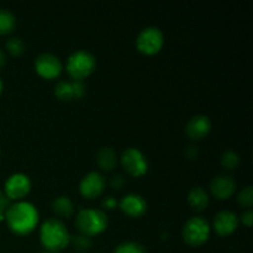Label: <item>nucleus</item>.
I'll return each instance as SVG.
<instances>
[{"label": "nucleus", "instance_id": "nucleus-1", "mask_svg": "<svg viewBox=\"0 0 253 253\" xmlns=\"http://www.w3.org/2000/svg\"><path fill=\"white\" fill-rule=\"evenodd\" d=\"M5 219L12 232L17 235H27L39 222V211L31 203L20 202L7 208Z\"/></svg>", "mask_w": 253, "mask_h": 253}, {"label": "nucleus", "instance_id": "nucleus-2", "mask_svg": "<svg viewBox=\"0 0 253 253\" xmlns=\"http://www.w3.org/2000/svg\"><path fill=\"white\" fill-rule=\"evenodd\" d=\"M40 239L46 251L57 253L68 246L71 235L61 220L51 217L42 224Z\"/></svg>", "mask_w": 253, "mask_h": 253}, {"label": "nucleus", "instance_id": "nucleus-3", "mask_svg": "<svg viewBox=\"0 0 253 253\" xmlns=\"http://www.w3.org/2000/svg\"><path fill=\"white\" fill-rule=\"evenodd\" d=\"M76 226L81 234L85 236H94L108 226V216L103 210L99 209H82L76 217Z\"/></svg>", "mask_w": 253, "mask_h": 253}, {"label": "nucleus", "instance_id": "nucleus-4", "mask_svg": "<svg viewBox=\"0 0 253 253\" xmlns=\"http://www.w3.org/2000/svg\"><path fill=\"white\" fill-rule=\"evenodd\" d=\"M96 67V59L93 53L85 49H78L68 57L67 72L74 81H82L90 76Z\"/></svg>", "mask_w": 253, "mask_h": 253}, {"label": "nucleus", "instance_id": "nucleus-5", "mask_svg": "<svg viewBox=\"0 0 253 253\" xmlns=\"http://www.w3.org/2000/svg\"><path fill=\"white\" fill-rule=\"evenodd\" d=\"M183 239L188 245L198 247L207 242L210 235V225L204 217L194 216L187 220L183 226Z\"/></svg>", "mask_w": 253, "mask_h": 253}, {"label": "nucleus", "instance_id": "nucleus-6", "mask_svg": "<svg viewBox=\"0 0 253 253\" xmlns=\"http://www.w3.org/2000/svg\"><path fill=\"white\" fill-rule=\"evenodd\" d=\"M163 32L156 26L145 27L138 34L136 40V46L138 51L145 54H155L162 48L163 46Z\"/></svg>", "mask_w": 253, "mask_h": 253}, {"label": "nucleus", "instance_id": "nucleus-7", "mask_svg": "<svg viewBox=\"0 0 253 253\" xmlns=\"http://www.w3.org/2000/svg\"><path fill=\"white\" fill-rule=\"evenodd\" d=\"M121 165L128 174L141 177L148 169V162L142 151L135 147H128L121 155Z\"/></svg>", "mask_w": 253, "mask_h": 253}, {"label": "nucleus", "instance_id": "nucleus-8", "mask_svg": "<svg viewBox=\"0 0 253 253\" xmlns=\"http://www.w3.org/2000/svg\"><path fill=\"white\" fill-rule=\"evenodd\" d=\"M35 69L41 77L53 79L61 74L63 66L61 59L52 53H41L35 61Z\"/></svg>", "mask_w": 253, "mask_h": 253}, {"label": "nucleus", "instance_id": "nucleus-9", "mask_svg": "<svg viewBox=\"0 0 253 253\" xmlns=\"http://www.w3.org/2000/svg\"><path fill=\"white\" fill-rule=\"evenodd\" d=\"M31 189V180L24 173H15L5 182V195L11 199H21L29 194Z\"/></svg>", "mask_w": 253, "mask_h": 253}, {"label": "nucleus", "instance_id": "nucleus-10", "mask_svg": "<svg viewBox=\"0 0 253 253\" xmlns=\"http://www.w3.org/2000/svg\"><path fill=\"white\" fill-rule=\"evenodd\" d=\"M79 189L83 197L94 199L99 197L105 189V178L99 172H89L81 180Z\"/></svg>", "mask_w": 253, "mask_h": 253}, {"label": "nucleus", "instance_id": "nucleus-11", "mask_svg": "<svg viewBox=\"0 0 253 253\" xmlns=\"http://www.w3.org/2000/svg\"><path fill=\"white\" fill-rule=\"evenodd\" d=\"M85 93V85L83 81H59L54 86V94L61 100H73L81 99Z\"/></svg>", "mask_w": 253, "mask_h": 253}, {"label": "nucleus", "instance_id": "nucleus-12", "mask_svg": "<svg viewBox=\"0 0 253 253\" xmlns=\"http://www.w3.org/2000/svg\"><path fill=\"white\" fill-rule=\"evenodd\" d=\"M239 226V217L231 210H221L215 215L214 229L220 236H229Z\"/></svg>", "mask_w": 253, "mask_h": 253}, {"label": "nucleus", "instance_id": "nucleus-13", "mask_svg": "<svg viewBox=\"0 0 253 253\" xmlns=\"http://www.w3.org/2000/svg\"><path fill=\"white\" fill-rule=\"evenodd\" d=\"M120 209L128 216L140 217L147 210V203H146L145 198L141 197L140 194L130 193V194H126L125 197L121 198Z\"/></svg>", "mask_w": 253, "mask_h": 253}, {"label": "nucleus", "instance_id": "nucleus-14", "mask_svg": "<svg viewBox=\"0 0 253 253\" xmlns=\"http://www.w3.org/2000/svg\"><path fill=\"white\" fill-rule=\"evenodd\" d=\"M210 128H211V120L209 116L199 114V115L193 116L188 121L185 126V132L193 140H200L209 133Z\"/></svg>", "mask_w": 253, "mask_h": 253}, {"label": "nucleus", "instance_id": "nucleus-15", "mask_svg": "<svg viewBox=\"0 0 253 253\" xmlns=\"http://www.w3.org/2000/svg\"><path fill=\"white\" fill-rule=\"evenodd\" d=\"M210 190L217 199H227L236 190V180L231 175H217L210 183Z\"/></svg>", "mask_w": 253, "mask_h": 253}, {"label": "nucleus", "instance_id": "nucleus-16", "mask_svg": "<svg viewBox=\"0 0 253 253\" xmlns=\"http://www.w3.org/2000/svg\"><path fill=\"white\" fill-rule=\"evenodd\" d=\"M188 202L193 209L197 211H202L209 204V195L204 188L194 187L190 189L189 194H188Z\"/></svg>", "mask_w": 253, "mask_h": 253}, {"label": "nucleus", "instance_id": "nucleus-17", "mask_svg": "<svg viewBox=\"0 0 253 253\" xmlns=\"http://www.w3.org/2000/svg\"><path fill=\"white\" fill-rule=\"evenodd\" d=\"M96 162L103 170H111L116 165V153L111 147H103L96 155Z\"/></svg>", "mask_w": 253, "mask_h": 253}, {"label": "nucleus", "instance_id": "nucleus-18", "mask_svg": "<svg viewBox=\"0 0 253 253\" xmlns=\"http://www.w3.org/2000/svg\"><path fill=\"white\" fill-rule=\"evenodd\" d=\"M52 209L59 216L69 217L74 212V205L68 197L61 195L52 202Z\"/></svg>", "mask_w": 253, "mask_h": 253}, {"label": "nucleus", "instance_id": "nucleus-19", "mask_svg": "<svg viewBox=\"0 0 253 253\" xmlns=\"http://www.w3.org/2000/svg\"><path fill=\"white\" fill-rule=\"evenodd\" d=\"M16 19L14 14L6 9H0V35L10 34L15 29Z\"/></svg>", "mask_w": 253, "mask_h": 253}, {"label": "nucleus", "instance_id": "nucleus-20", "mask_svg": "<svg viewBox=\"0 0 253 253\" xmlns=\"http://www.w3.org/2000/svg\"><path fill=\"white\" fill-rule=\"evenodd\" d=\"M113 253H147L146 252L145 246H142L138 242L126 241L123 244L118 245L114 250Z\"/></svg>", "mask_w": 253, "mask_h": 253}, {"label": "nucleus", "instance_id": "nucleus-21", "mask_svg": "<svg viewBox=\"0 0 253 253\" xmlns=\"http://www.w3.org/2000/svg\"><path fill=\"white\" fill-rule=\"evenodd\" d=\"M221 165L226 169H236L240 165V157L235 151L229 150L221 156Z\"/></svg>", "mask_w": 253, "mask_h": 253}, {"label": "nucleus", "instance_id": "nucleus-22", "mask_svg": "<svg viewBox=\"0 0 253 253\" xmlns=\"http://www.w3.org/2000/svg\"><path fill=\"white\" fill-rule=\"evenodd\" d=\"M73 247L78 251H85V250H89L91 246V240L89 236H85L83 234L76 235V236H71V240H69Z\"/></svg>", "mask_w": 253, "mask_h": 253}, {"label": "nucleus", "instance_id": "nucleus-23", "mask_svg": "<svg viewBox=\"0 0 253 253\" xmlns=\"http://www.w3.org/2000/svg\"><path fill=\"white\" fill-rule=\"evenodd\" d=\"M237 200H239L240 205L245 208H249L251 209L252 204H253V188L252 185H247L245 187L241 192L239 193L237 195Z\"/></svg>", "mask_w": 253, "mask_h": 253}, {"label": "nucleus", "instance_id": "nucleus-24", "mask_svg": "<svg viewBox=\"0 0 253 253\" xmlns=\"http://www.w3.org/2000/svg\"><path fill=\"white\" fill-rule=\"evenodd\" d=\"M5 47H6V49L12 56H20L24 52L25 48L24 42L19 37H11V39L7 40L6 43H5Z\"/></svg>", "mask_w": 253, "mask_h": 253}, {"label": "nucleus", "instance_id": "nucleus-25", "mask_svg": "<svg viewBox=\"0 0 253 253\" xmlns=\"http://www.w3.org/2000/svg\"><path fill=\"white\" fill-rule=\"evenodd\" d=\"M241 221H242V224L246 225L247 227L252 226V222H253V211H252V209H247L246 211L242 212Z\"/></svg>", "mask_w": 253, "mask_h": 253}, {"label": "nucleus", "instance_id": "nucleus-26", "mask_svg": "<svg viewBox=\"0 0 253 253\" xmlns=\"http://www.w3.org/2000/svg\"><path fill=\"white\" fill-rule=\"evenodd\" d=\"M125 178L123 177V175L121 174H116V175H114L113 178H111V180H110V184H111V187L114 188V189H120L121 187H123L124 184H125Z\"/></svg>", "mask_w": 253, "mask_h": 253}, {"label": "nucleus", "instance_id": "nucleus-27", "mask_svg": "<svg viewBox=\"0 0 253 253\" xmlns=\"http://www.w3.org/2000/svg\"><path fill=\"white\" fill-rule=\"evenodd\" d=\"M10 205H11L10 204V199L4 194V193L1 192V190H0V209H2L6 211L7 208H9Z\"/></svg>", "mask_w": 253, "mask_h": 253}, {"label": "nucleus", "instance_id": "nucleus-28", "mask_svg": "<svg viewBox=\"0 0 253 253\" xmlns=\"http://www.w3.org/2000/svg\"><path fill=\"white\" fill-rule=\"evenodd\" d=\"M101 204H103V207L106 208V209H113V208L116 207V200L114 199L113 197H106L105 199L101 202Z\"/></svg>", "mask_w": 253, "mask_h": 253}, {"label": "nucleus", "instance_id": "nucleus-29", "mask_svg": "<svg viewBox=\"0 0 253 253\" xmlns=\"http://www.w3.org/2000/svg\"><path fill=\"white\" fill-rule=\"evenodd\" d=\"M5 63H6V54H5V52L0 48V68H1Z\"/></svg>", "mask_w": 253, "mask_h": 253}, {"label": "nucleus", "instance_id": "nucleus-30", "mask_svg": "<svg viewBox=\"0 0 253 253\" xmlns=\"http://www.w3.org/2000/svg\"><path fill=\"white\" fill-rule=\"evenodd\" d=\"M1 91H2V81L1 78H0V94H1Z\"/></svg>", "mask_w": 253, "mask_h": 253}, {"label": "nucleus", "instance_id": "nucleus-31", "mask_svg": "<svg viewBox=\"0 0 253 253\" xmlns=\"http://www.w3.org/2000/svg\"><path fill=\"white\" fill-rule=\"evenodd\" d=\"M42 253H56V252H51V251H44V252H42Z\"/></svg>", "mask_w": 253, "mask_h": 253}]
</instances>
